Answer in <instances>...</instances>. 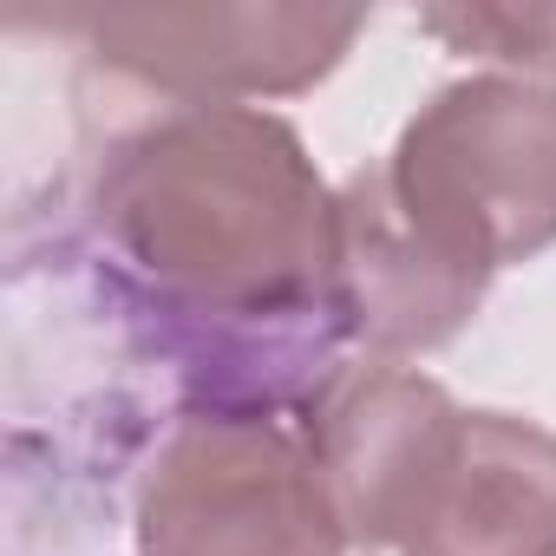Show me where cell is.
I'll return each instance as SVG.
<instances>
[{"instance_id": "2", "label": "cell", "mask_w": 556, "mask_h": 556, "mask_svg": "<svg viewBox=\"0 0 556 556\" xmlns=\"http://www.w3.org/2000/svg\"><path fill=\"white\" fill-rule=\"evenodd\" d=\"M393 210L452 268L491 275L556 242V86H445L380 164Z\"/></svg>"}, {"instance_id": "4", "label": "cell", "mask_w": 556, "mask_h": 556, "mask_svg": "<svg viewBox=\"0 0 556 556\" xmlns=\"http://www.w3.org/2000/svg\"><path fill=\"white\" fill-rule=\"evenodd\" d=\"M458 432H465V413L445 400V387L406 367L334 374L302 419V439L328 478L348 543L393 549V556L419 530L458 452Z\"/></svg>"}, {"instance_id": "6", "label": "cell", "mask_w": 556, "mask_h": 556, "mask_svg": "<svg viewBox=\"0 0 556 556\" xmlns=\"http://www.w3.org/2000/svg\"><path fill=\"white\" fill-rule=\"evenodd\" d=\"M400 556H556V432L465 413L458 452Z\"/></svg>"}, {"instance_id": "7", "label": "cell", "mask_w": 556, "mask_h": 556, "mask_svg": "<svg viewBox=\"0 0 556 556\" xmlns=\"http://www.w3.org/2000/svg\"><path fill=\"white\" fill-rule=\"evenodd\" d=\"M432 34L452 47H478L484 60L504 66H556V14H504V8H471V14H426Z\"/></svg>"}, {"instance_id": "5", "label": "cell", "mask_w": 556, "mask_h": 556, "mask_svg": "<svg viewBox=\"0 0 556 556\" xmlns=\"http://www.w3.org/2000/svg\"><path fill=\"white\" fill-rule=\"evenodd\" d=\"M86 34L112 73L157 86L170 105H223L236 92L315 86L361 34V14L164 8V14H99Z\"/></svg>"}, {"instance_id": "1", "label": "cell", "mask_w": 556, "mask_h": 556, "mask_svg": "<svg viewBox=\"0 0 556 556\" xmlns=\"http://www.w3.org/2000/svg\"><path fill=\"white\" fill-rule=\"evenodd\" d=\"M92 223L138 308L184 341L210 413H268L334 380L341 203L282 118L157 105L105 138Z\"/></svg>"}, {"instance_id": "3", "label": "cell", "mask_w": 556, "mask_h": 556, "mask_svg": "<svg viewBox=\"0 0 556 556\" xmlns=\"http://www.w3.org/2000/svg\"><path fill=\"white\" fill-rule=\"evenodd\" d=\"M348 530L302 432L268 413L184 419L138 491V556H341Z\"/></svg>"}]
</instances>
